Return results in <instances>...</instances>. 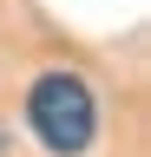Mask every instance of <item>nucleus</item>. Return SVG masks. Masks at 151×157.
<instances>
[{
    "mask_svg": "<svg viewBox=\"0 0 151 157\" xmlns=\"http://www.w3.org/2000/svg\"><path fill=\"white\" fill-rule=\"evenodd\" d=\"M26 124L53 157H79L92 137H99V105H92V85L79 72H40L26 92Z\"/></svg>",
    "mask_w": 151,
    "mask_h": 157,
    "instance_id": "f257e3e1",
    "label": "nucleus"
}]
</instances>
